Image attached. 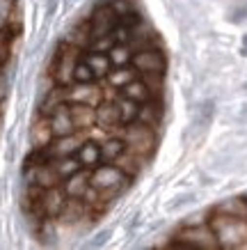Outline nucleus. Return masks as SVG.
Returning a JSON list of instances; mask_svg holds the SVG:
<instances>
[{
	"label": "nucleus",
	"mask_w": 247,
	"mask_h": 250,
	"mask_svg": "<svg viewBox=\"0 0 247 250\" xmlns=\"http://www.w3.org/2000/svg\"><path fill=\"white\" fill-rule=\"evenodd\" d=\"M108 5L117 12V16H124V14H128V12L135 9L133 0H108Z\"/></svg>",
	"instance_id": "obj_26"
},
{
	"label": "nucleus",
	"mask_w": 247,
	"mask_h": 250,
	"mask_svg": "<svg viewBox=\"0 0 247 250\" xmlns=\"http://www.w3.org/2000/svg\"><path fill=\"white\" fill-rule=\"evenodd\" d=\"M14 21V0H0V32L9 30Z\"/></svg>",
	"instance_id": "obj_24"
},
{
	"label": "nucleus",
	"mask_w": 247,
	"mask_h": 250,
	"mask_svg": "<svg viewBox=\"0 0 247 250\" xmlns=\"http://www.w3.org/2000/svg\"><path fill=\"white\" fill-rule=\"evenodd\" d=\"M121 94L126 99H131V101H135V104H144V101H149V99H153V97H158L156 92L151 90L149 85L144 83V78L142 76H137V78H133L128 85H124L121 87Z\"/></svg>",
	"instance_id": "obj_14"
},
{
	"label": "nucleus",
	"mask_w": 247,
	"mask_h": 250,
	"mask_svg": "<svg viewBox=\"0 0 247 250\" xmlns=\"http://www.w3.org/2000/svg\"><path fill=\"white\" fill-rule=\"evenodd\" d=\"M69 104H71V115H74L76 129L78 131L94 129V124H96V110H94V106H90V104H74V101H69Z\"/></svg>",
	"instance_id": "obj_15"
},
{
	"label": "nucleus",
	"mask_w": 247,
	"mask_h": 250,
	"mask_svg": "<svg viewBox=\"0 0 247 250\" xmlns=\"http://www.w3.org/2000/svg\"><path fill=\"white\" fill-rule=\"evenodd\" d=\"M82 60L90 64L92 74L96 81H105V76L110 74V67H113V62H110V55L103 53V51H82Z\"/></svg>",
	"instance_id": "obj_13"
},
{
	"label": "nucleus",
	"mask_w": 247,
	"mask_h": 250,
	"mask_svg": "<svg viewBox=\"0 0 247 250\" xmlns=\"http://www.w3.org/2000/svg\"><path fill=\"white\" fill-rule=\"evenodd\" d=\"M172 246L176 248H220V241H217L215 232L209 223H197V225H186L183 229L176 232Z\"/></svg>",
	"instance_id": "obj_4"
},
{
	"label": "nucleus",
	"mask_w": 247,
	"mask_h": 250,
	"mask_svg": "<svg viewBox=\"0 0 247 250\" xmlns=\"http://www.w3.org/2000/svg\"><path fill=\"white\" fill-rule=\"evenodd\" d=\"M48 122H51V131L53 138L60 136H69V133H76V122L74 115H71V104L69 101H62L57 106H53V110L48 113Z\"/></svg>",
	"instance_id": "obj_8"
},
{
	"label": "nucleus",
	"mask_w": 247,
	"mask_h": 250,
	"mask_svg": "<svg viewBox=\"0 0 247 250\" xmlns=\"http://www.w3.org/2000/svg\"><path fill=\"white\" fill-rule=\"evenodd\" d=\"M90 170L87 167H80L78 172H74L71 177H67L62 182V188L67 193V197H85V193L90 190Z\"/></svg>",
	"instance_id": "obj_11"
},
{
	"label": "nucleus",
	"mask_w": 247,
	"mask_h": 250,
	"mask_svg": "<svg viewBox=\"0 0 247 250\" xmlns=\"http://www.w3.org/2000/svg\"><path fill=\"white\" fill-rule=\"evenodd\" d=\"M131 64L140 76L142 74H165V55L158 48H149V46L135 51Z\"/></svg>",
	"instance_id": "obj_7"
},
{
	"label": "nucleus",
	"mask_w": 247,
	"mask_h": 250,
	"mask_svg": "<svg viewBox=\"0 0 247 250\" xmlns=\"http://www.w3.org/2000/svg\"><path fill=\"white\" fill-rule=\"evenodd\" d=\"M114 106H117V110H119V122L121 126H126V124H131V122L137 120V113H140V104H135V101H131V99H126L124 94H117V99H114Z\"/></svg>",
	"instance_id": "obj_20"
},
{
	"label": "nucleus",
	"mask_w": 247,
	"mask_h": 250,
	"mask_svg": "<svg viewBox=\"0 0 247 250\" xmlns=\"http://www.w3.org/2000/svg\"><path fill=\"white\" fill-rule=\"evenodd\" d=\"M209 225L215 232L220 248H247V218L215 209Z\"/></svg>",
	"instance_id": "obj_1"
},
{
	"label": "nucleus",
	"mask_w": 247,
	"mask_h": 250,
	"mask_svg": "<svg viewBox=\"0 0 247 250\" xmlns=\"http://www.w3.org/2000/svg\"><path fill=\"white\" fill-rule=\"evenodd\" d=\"M126 145H124V138L117 136V133H110L101 140V161L103 163H114L119 159V154H124Z\"/></svg>",
	"instance_id": "obj_16"
},
{
	"label": "nucleus",
	"mask_w": 247,
	"mask_h": 250,
	"mask_svg": "<svg viewBox=\"0 0 247 250\" xmlns=\"http://www.w3.org/2000/svg\"><path fill=\"white\" fill-rule=\"evenodd\" d=\"M160 117H163V108H160V104H158V97L140 104L137 122H142V124H147V126H153V129H156L158 124H160Z\"/></svg>",
	"instance_id": "obj_18"
},
{
	"label": "nucleus",
	"mask_w": 247,
	"mask_h": 250,
	"mask_svg": "<svg viewBox=\"0 0 247 250\" xmlns=\"http://www.w3.org/2000/svg\"><path fill=\"white\" fill-rule=\"evenodd\" d=\"M78 161H80L82 167H87V170H94L96 166H101L103 161H101V143H96L94 138H85L82 145L78 147V152H76Z\"/></svg>",
	"instance_id": "obj_12"
},
{
	"label": "nucleus",
	"mask_w": 247,
	"mask_h": 250,
	"mask_svg": "<svg viewBox=\"0 0 247 250\" xmlns=\"http://www.w3.org/2000/svg\"><path fill=\"white\" fill-rule=\"evenodd\" d=\"M9 42H12V35L9 30L0 32V67L7 62V55H9Z\"/></svg>",
	"instance_id": "obj_27"
},
{
	"label": "nucleus",
	"mask_w": 247,
	"mask_h": 250,
	"mask_svg": "<svg viewBox=\"0 0 247 250\" xmlns=\"http://www.w3.org/2000/svg\"><path fill=\"white\" fill-rule=\"evenodd\" d=\"M82 58V51L71 46L69 42L57 48L55 53V62H53V83L55 85H71L74 83V71L78 60Z\"/></svg>",
	"instance_id": "obj_5"
},
{
	"label": "nucleus",
	"mask_w": 247,
	"mask_h": 250,
	"mask_svg": "<svg viewBox=\"0 0 247 250\" xmlns=\"http://www.w3.org/2000/svg\"><path fill=\"white\" fill-rule=\"evenodd\" d=\"M30 140H32V149L46 147V145L53 140L48 115H37V122H35V126H32V131H30Z\"/></svg>",
	"instance_id": "obj_17"
},
{
	"label": "nucleus",
	"mask_w": 247,
	"mask_h": 250,
	"mask_svg": "<svg viewBox=\"0 0 247 250\" xmlns=\"http://www.w3.org/2000/svg\"><path fill=\"white\" fill-rule=\"evenodd\" d=\"M92 81H96V78H94V74H92L90 64L80 58L78 64H76V71H74V83H92Z\"/></svg>",
	"instance_id": "obj_25"
},
{
	"label": "nucleus",
	"mask_w": 247,
	"mask_h": 250,
	"mask_svg": "<svg viewBox=\"0 0 247 250\" xmlns=\"http://www.w3.org/2000/svg\"><path fill=\"white\" fill-rule=\"evenodd\" d=\"M51 163H53V167H55V172L60 174L62 182H64L67 177H71L74 172H78V170L82 167L76 154H71V156H57V159H51Z\"/></svg>",
	"instance_id": "obj_22"
},
{
	"label": "nucleus",
	"mask_w": 247,
	"mask_h": 250,
	"mask_svg": "<svg viewBox=\"0 0 247 250\" xmlns=\"http://www.w3.org/2000/svg\"><path fill=\"white\" fill-rule=\"evenodd\" d=\"M144 163H147L144 156H140V154H135V152H128V149H124V154H119V159L114 161V166L121 167L128 177H135L144 167Z\"/></svg>",
	"instance_id": "obj_19"
},
{
	"label": "nucleus",
	"mask_w": 247,
	"mask_h": 250,
	"mask_svg": "<svg viewBox=\"0 0 247 250\" xmlns=\"http://www.w3.org/2000/svg\"><path fill=\"white\" fill-rule=\"evenodd\" d=\"M94 110H96V126L98 129H105V131H110V133H113L117 126H121L119 110H117V106H114V101L103 99L101 104L94 106Z\"/></svg>",
	"instance_id": "obj_10"
},
{
	"label": "nucleus",
	"mask_w": 247,
	"mask_h": 250,
	"mask_svg": "<svg viewBox=\"0 0 247 250\" xmlns=\"http://www.w3.org/2000/svg\"><path fill=\"white\" fill-rule=\"evenodd\" d=\"M90 32H92V39H98V37H108L110 32L114 30V25L119 23V16L114 12L108 2L105 5H98L90 16Z\"/></svg>",
	"instance_id": "obj_6"
},
{
	"label": "nucleus",
	"mask_w": 247,
	"mask_h": 250,
	"mask_svg": "<svg viewBox=\"0 0 247 250\" xmlns=\"http://www.w3.org/2000/svg\"><path fill=\"white\" fill-rule=\"evenodd\" d=\"M133 177H128L121 167H117L114 163H101L94 170H90V184L92 188H96L101 193L103 200H113L131 184Z\"/></svg>",
	"instance_id": "obj_2"
},
{
	"label": "nucleus",
	"mask_w": 247,
	"mask_h": 250,
	"mask_svg": "<svg viewBox=\"0 0 247 250\" xmlns=\"http://www.w3.org/2000/svg\"><path fill=\"white\" fill-rule=\"evenodd\" d=\"M133 48L128 44H119V42H114L113 48L108 51L110 55V62H113V67H124V64H131V58H133Z\"/></svg>",
	"instance_id": "obj_23"
},
{
	"label": "nucleus",
	"mask_w": 247,
	"mask_h": 250,
	"mask_svg": "<svg viewBox=\"0 0 247 250\" xmlns=\"http://www.w3.org/2000/svg\"><path fill=\"white\" fill-rule=\"evenodd\" d=\"M113 133L124 138V145H126L128 152L140 154L144 159H149L153 154V147H156V129L153 126H147V124L135 120L126 126H117Z\"/></svg>",
	"instance_id": "obj_3"
},
{
	"label": "nucleus",
	"mask_w": 247,
	"mask_h": 250,
	"mask_svg": "<svg viewBox=\"0 0 247 250\" xmlns=\"http://www.w3.org/2000/svg\"><path fill=\"white\" fill-rule=\"evenodd\" d=\"M140 74L133 69V64L128 67V64H124V67H117L114 71H110L108 76H105V81H108V85H113L114 90H121L124 85H128L133 78H137Z\"/></svg>",
	"instance_id": "obj_21"
},
{
	"label": "nucleus",
	"mask_w": 247,
	"mask_h": 250,
	"mask_svg": "<svg viewBox=\"0 0 247 250\" xmlns=\"http://www.w3.org/2000/svg\"><path fill=\"white\" fill-rule=\"evenodd\" d=\"M67 101H74V104H90V106H96L103 101V90L92 83H71L67 85Z\"/></svg>",
	"instance_id": "obj_9"
}]
</instances>
